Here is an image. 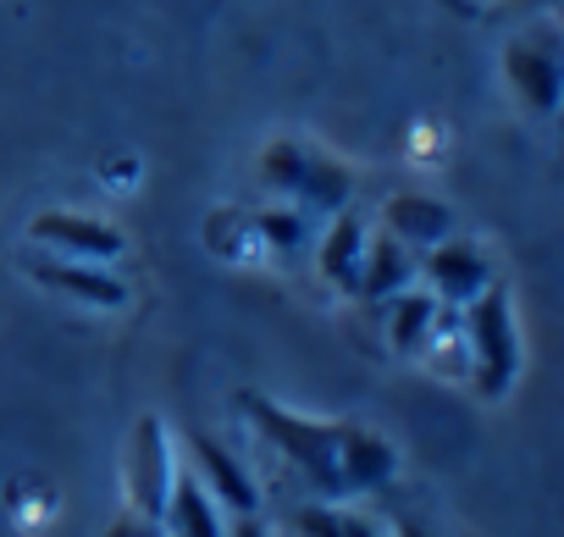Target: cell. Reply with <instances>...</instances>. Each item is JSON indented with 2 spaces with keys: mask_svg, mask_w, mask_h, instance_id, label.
<instances>
[{
  "mask_svg": "<svg viewBox=\"0 0 564 537\" xmlns=\"http://www.w3.org/2000/svg\"><path fill=\"white\" fill-rule=\"evenodd\" d=\"M243 421L289 460L322 498H344V482H338V443H344V421H316V416H294V410H282L271 405L265 394L254 388H238L232 394Z\"/></svg>",
  "mask_w": 564,
  "mask_h": 537,
  "instance_id": "1",
  "label": "cell"
},
{
  "mask_svg": "<svg viewBox=\"0 0 564 537\" xmlns=\"http://www.w3.org/2000/svg\"><path fill=\"white\" fill-rule=\"evenodd\" d=\"M465 339H470V355H476L481 399H503L520 377V333H514L509 294L498 283H487L476 300H465Z\"/></svg>",
  "mask_w": 564,
  "mask_h": 537,
  "instance_id": "2",
  "label": "cell"
},
{
  "mask_svg": "<svg viewBox=\"0 0 564 537\" xmlns=\"http://www.w3.org/2000/svg\"><path fill=\"white\" fill-rule=\"evenodd\" d=\"M260 178H265V189L289 194L294 205H305V211H327V216L344 211L349 194H355L349 167H338V161H327V155L294 144V139H271V144H265V155H260Z\"/></svg>",
  "mask_w": 564,
  "mask_h": 537,
  "instance_id": "3",
  "label": "cell"
},
{
  "mask_svg": "<svg viewBox=\"0 0 564 537\" xmlns=\"http://www.w3.org/2000/svg\"><path fill=\"white\" fill-rule=\"evenodd\" d=\"M172 438H166V421L161 416H139L133 421V438H128V498H133V515L161 526V509H166V493H172Z\"/></svg>",
  "mask_w": 564,
  "mask_h": 537,
  "instance_id": "4",
  "label": "cell"
},
{
  "mask_svg": "<svg viewBox=\"0 0 564 537\" xmlns=\"http://www.w3.org/2000/svg\"><path fill=\"white\" fill-rule=\"evenodd\" d=\"M29 238H34L45 255L95 260V266H111V260L128 255L122 227H111L106 216H89V211H40V216L29 222Z\"/></svg>",
  "mask_w": 564,
  "mask_h": 537,
  "instance_id": "5",
  "label": "cell"
},
{
  "mask_svg": "<svg viewBox=\"0 0 564 537\" xmlns=\"http://www.w3.org/2000/svg\"><path fill=\"white\" fill-rule=\"evenodd\" d=\"M34 283L84 305V311H122L128 305V283L111 272V266H95V260H67V255H40L34 266Z\"/></svg>",
  "mask_w": 564,
  "mask_h": 537,
  "instance_id": "6",
  "label": "cell"
},
{
  "mask_svg": "<svg viewBox=\"0 0 564 537\" xmlns=\"http://www.w3.org/2000/svg\"><path fill=\"white\" fill-rule=\"evenodd\" d=\"M503 84L514 89V100L531 117H553L558 95H564V73H558L553 40H509L503 45Z\"/></svg>",
  "mask_w": 564,
  "mask_h": 537,
  "instance_id": "7",
  "label": "cell"
},
{
  "mask_svg": "<svg viewBox=\"0 0 564 537\" xmlns=\"http://www.w3.org/2000/svg\"><path fill=\"white\" fill-rule=\"evenodd\" d=\"M421 272H426V283H432V300H443V305H465V300H476L487 283H498V278H492V260H487L476 244H459L454 233L426 249Z\"/></svg>",
  "mask_w": 564,
  "mask_h": 537,
  "instance_id": "8",
  "label": "cell"
},
{
  "mask_svg": "<svg viewBox=\"0 0 564 537\" xmlns=\"http://www.w3.org/2000/svg\"><path fill=\"white\" fill-rule=\"evenodd\" d=\"M188 454H194V476L205 482V493L221 504V509H232V515H243V509H260V487H254V476L210 438V432H188Z\"/></svg>",
  "mask_w": 564,
  "mask_h": 537,
  "instance_id": "9",
  "label": "cell"
},
{
  "mask_svg": "<svg viewBox=\"0 0 564 537\" xmlns=\"http://www.w3.org/2000/svg\"><path fill=\"white\" fill-rule=\"evenodd\" d=\"M393 471H399V449H393L382 432L344 421V443H338V482H344V498H349V493L388 487Z\"/></svg>",
  "mask_w": 564,
  "mask_h": 537,
  "instance_id": "10",
  "label": "cell"
},
{
  "mask_svg": "<svg viewBox=\"0 0 564 537\" xmlns=\"http://www.w3.org/2000/svg\"><path fill=\"white\" fill-rule=\"evenodd\" d=\"M161 537H227V509L205 493L194 471L172 476L166 509H161Z\"/></svg>",
  "mask_w": 564,
  "mask_h": 537,
  "instance_id": "11",
  "label": "cell"
},
{
  "mask_svg": "<svg viewBox=\"0 0 564 537\" xmlns=\"http://www.w3.org/2000/svg\"><path fill=\"white\" fill-rule=\"evenodd\" d=\"M366 244H371V227H366L349 205H344V211H333V227H327L322 255H316V266H322V283H333V289L355 294V283H360V266H366Z\"/></svg>",
  "mask_w": 564,
  "mask_h": 537,
  "instance_id": "12",
  "label": "cell"
},
{
  "mask_svg": "<svg viewBox=\"0 0 564 537\" xmlns=\"http://www.w3.org/2000/svg\"><path fill=\"white\" fill-rule=\"evenodd\" d=\"M382 216H388V233L404 249H432V244H443L454 233V211L443 200H432V194H393Z\"/></svg>",
  "mask_w": 564,
  "mask_h": 537,
  "instance_id": "13",
  "label": "cell"
},
{
  "mask_svg": "<svg viewBox=\"0 0 564 537\" xmlns=\"http://www.w3.org/2000/svg\"><path fill=\"white\" fill-rule=\"evenodd\" d=\"M410 278H415L410 249H404L393 233H382V238H371V244H366V266H360V283H355V294L382 305V300H393L399 289H410Z\"/></svg>",
  "mask_w": 564,
  "mask_h": 537,
  "instance_id": "14",
  "label": "cell"
},
{
  "mask_svg": "<svg viewBox=\"0 0 564 537\" xmlns=\"http://www.w3.org/2000/svg\"><path fill=\"white\" fill-rule=\"evenodd\" d=\"M382 305H388V344H393L399 355H421L426 339L437 333V300L421 294V289H399V294L382 300Z\"/></svg>",
  "mask_w": 564,
  "mask_h": 537,
  "instance_id": "15",
  "label": "cell"
},
{
  "mask_svg": "<svg viewBox=\"0 0 564 537\" xmlns=\"http://www.w3.org/2000/svg\"><path fill=\"white\" fill-rule=\"evenodd\" d=\"M249 222H254L260 249H271V255H294V249H305V244H311L305 205H265V211H254Z\"/></svg>",
  "mask_w": 564,
  "mask_h": 537,
  "instance_id": "16",
  "label": "cell"
},
{
  "mask_svg": "<svg viewBox=\"0 0 564 537\" xmlns=\"http://www.w3.org/2000/svg\"><path fill=\"white\" fill-rule=\"evenodd\" d=\"M294 526H300L305 537H382L366 515H349V509H338V504H300V509H294Z\"/></svg>",
  "mask_w": 564,
  "mask_h": 537,
  "instance_id": "17",
  "label": "cell"
},
{
  "mask_svg": "<svg viewBox=\"0 0 564 537\" xmlns=\"http://www.w3.org/2000/svg\"><path fill=\"white\" fill-rule=\"evenodd\" d=\"M227 537H271V531H265L260 509H243V515H232V520H227Z\"/></svg>",
  "mask_w": 564,
  "mask_h": 537,
  "instance_id": "18",
  "label": "cell"
},
{
  "mask_svg": "<svg viewBox=\"0 0 564 537\" xmlns=\"http://www.w3.org/2000/svg\"><path fill=\"white\" fill-rule=\"evenodd\" d=\"M393 537H443V531H432L421 520H393Z\"/></svg>",
  "mask_w": 564,
  "mask_h": 537,
  "instance_id": "19",
  "label": "cell"
}]
</instances>
